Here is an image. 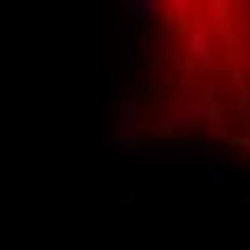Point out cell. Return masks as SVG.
Here are the masks:
<instances>
[{
    "mask_svg": "<svg viewBox=\"0 0 250 250\" xmlns=\"http://www.w3.org/2000/svg\"><path fill=\"white\" fill-rule=\"evenodd\" d=\"M181 39H186V65H190L194 74H199V69L211 74V65H216V35H211L203 9H190V22L181 30Z\"/></svg>",
    "mask_w": 250,
    "mask_h": 250,
    "instance_id": "1",
    "label": "cell"
},
{
    "mask_svg": "<svg viewBox=\"0 0 250 250\" xmlns=\"http://www.w3.org/2000/svg\"><path fill=\"white\" fill-rule=\"evenodd\" d=\"M203 194L207 199H233L237 194V177L229 164H203Z\"/></svg>",
    "mask_w": 250,
    "mask_h": 250,
    "instance_id": "2",
    "label": "cell"
},
{
    "mask_svg": "<svg viewBox=\"0 0 250 250\" xmlns=\"http://www.w3.org/2000/svg\"><path fill=\"white\" fill-rule=\"evenodd\" d=\"M143 65H147V74L155 78V82H168V86H173L177 56H173V43H168V39H155V48L143 56Z\"/></svg>",
    "mask_w": 250,
    "mask_h": 250,
    "instance_id": "3",
    "label": "cell"
},
{
    "mask_svg": "<svg viewBox=\"0 0 250 250\" xmlns=\"http://www.w3.org/2000/svg\"><path fill=\"white\" fill-rule=\"evenodd\" d=\"M121 9L134 18V26H143V30H155L160 18H164V0H125Z\"/></svg>",
    "mask_w": 250,
    "mask_h": 250,
    "instance_id": "4",
    "label": "cell"
},
{
    "mask_svg": "<svg viewBox=\"0 0 250 250\" xmlns=\"http://www.w3.org/2000/svg\"><path fill=\"white\" fill-rule=\"evenodd\" d=\"M117 129L121 134H143V104L134 100V95H125L117 104Z\"/></svg>",
    "mask_w": 250,
    "mask_h": 250,
    "instance_id": "5",
    "label": "cell"
},
{
    "mask_svg": "<svg viewBox=\"0 0 250 250\" xmlns=\"http://www.w3.org/2000/svg\"><path fill=\"white\" fill-rule=\"evenodd\" d=\"M143 138H147V134H121V129H112L104 143H108V151H125V155H134V151H143Z\"/></svg>",
    "mask_w": 250,
    "mask_h": 250,
    "instance_id": "6",
    "label": "cell"
},
{
    "mask_svg": "<svg viewBox=\"0 0 250 250\" xmlns=\"http://www.w3.org/2000/svg\"><path fill=\"white\" fill-rule=\"evenodd\" d=\"M229 86H233L237 104H250V74H246V65H242V61H237V65H229Z\"/></svg>",
    "mask_w": 250,
    "mask_h": 250,
    "instance_id": "7",
    "label": "cell"
}]
</instances>
